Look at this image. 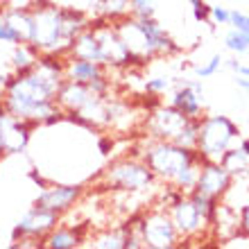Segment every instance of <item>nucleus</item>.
<instances>
[{
	"mask_svg": "<svg viewBox=\"0 0 249 249\" xmlns=\"http://www.w3.org/2000/svg\"><path fill=\"white\" fill-rule=\"evenodd\" d=\"M157 2L159 0H131V16H138V18L157 16Z\"/></svg>",
	"mask_w": 249,
	"mask_h": 249,
	"instance_id": "nucleus-28",
	"label": "nucleus"
},
{
	"mask_svg": "<svg viewBox=\"0 0 249 249\" xmlns=\"http://www.w3.org/2000/svg\"><path fill=\"white\" fill-rule=\"evenodd\" d=\"M240 141V127L229 116H202L195 150L204 161H220L229 147Z\"/></svg>",
	"mask_w": 249,
	"mask_h": 249,
	"instance_id": "nucleus-4",
	"label": "nucleus"
},
{
	"mask_svg": "<svg viewBox=\"0 0 249 249\" xmlns=\"http://www.w3.org/2000/svg\"><path fill=\"white\" fill-rule=\"evenodd\" d=\"M127 243H129V229L124 222L120 227H107L95 233H89L86 238V245L95 249H127Z\"/></svg>",
	"mask_w": 249,
	"mask_h": 249,
	"instance_id": "nucleus-18",
	"label": "nucleus"
},
{
	"mask_svg": "<svg viewBox=\"0 0 249 249\" xmlns=\"http://www.w3.org/2000/svg\"><path fill=\"white\" fill-rule=\"evenodd\" d=\"M224 46H227V50H231V53H236V54L249 53V34L238 32V30L231 27L229 32H227V36H224Z\"/></svg>",
	"mask_w": 249,
	"mask_h": 249,
	"instance_id": "nucleus-25",
	"label": "nucleus"
},
{
	"mask_svg": "<svg viewBox=\"0 0 249 249\" xmlns=\"http://www.w3.org/2000/svg\"><path fill=\"white\" fill-rule=\"evenodd\" d=\"M100 16L107 20H118L131 14V0H98Z\"/></svg>",
	"mask_w": 249,
	"mask_h": 249,
	"instance_id": "nucleus-22",
	"label": "nucleus"
},
{
	"mask_svg": "<svg viewBox=\"0 0 249 249\" xmlns=\"http://www.w3.org/2000/svg\"><path fill=\"white\" fill-rule=\"evenodd\" d=\"M224 64L229 66V68H231V71H233V72H238V68H240V61H238L236 57H233V59H227V61H224Z\"/></svg>",
	"mask_w": 249,
	"mask_h": 249,
	"instance_id": "nucleus-36",
	"label": "nucleus"
},
{
	"mask_svg": "<svg viewBox=\"0 0 249 249\" xmlns=\"http://www.w3.org/2000/svg\"><path fill=\"white\" fill-rule=\"evenodd\" d=\"M7 79H9V75H7V72H0V98H2V91H5Z\"/></svg>",
	"mask_w": 249,
	"mask_h": 249,
	"instance_id": "nucleus-37",
	"label": "nucleus"
},
{
	"mask_svg": "<svg viewBox=\"0 0 249 249\" xmlns=\"http://www.w3.org/2000/svg\"><path fill=\"white\" fill-rule=\"evenodd\" d=\"M236 75H243V77H249V66L240 64V68H238V72H236Z\"/></svg>",
	"mask_w": 249,
	"mask_h": 249,
	"instance_id": "nucleus-38",
	"label": "nucleus"
},
{
	"mask_svg": "<svg viewBox=\"0 0 249 249\" xmlns=\"http://www.w3.org/2000/svg\"><path fill=\"white\" fill-rule=\"evenodd\" d=\"M61 222V215L54 213V211H48L43 206H36L34 204L30 211H25L20 220L16 222L12 231V240H41L50 233V231Z\"/></svg>",
	"mask_w": 249,
	"mask_h": 249,
	"instance_id": "nucleus-9",
	"label": "nucleus"
},
{
	"mask_svg": "<svg viewBox=\"0 0 249 249\" xmlns=\"http://www.w3.org/2000/svg\"><path fill=\"white\" fill-rule=\"evenodd\" d=\"M66 57H72V59L100 61V43H98L95 32H93L91 23H89V27H84V30L72 39V43H71V48H68V54H66Z\"/></svg>",
	"mask_w": 249,
	"mask_h": 249,
	"instance_id": "nucleus-19",
	"label": "nucleus"
},
{
	"mask_svg": "<svg viewBox=\"0 0 249 249\" xmlns=\"http://www.w3.org/2000/svg\"><path fill=\"white\" fill-rule=\"evenodd\" d=\"M199 120L202 118H188L186 124L181 127V131L177 134V138L172 143L184 145V147H195L197 145V134H199Z\"/></svg>",
	"mask_w": 249,
	"mask_h": 249,
	"instance_id": "nucleus-24",
	"label": "nucleus"
},
{
	"mask_svg": "<svg viewBox=\"0 0 249 249\" xmlns=\"http://www.w3.org/2000/svg\"><path fill=\"white\" fill-rule=\"evenodd\" d=\"M224 66V59H222V54H213L209 61H204V64L195 66V75L199 79H206V77H213L220 68Z\"/></svg>",
	"mask_w": 249,
	"mask_h": 249,
	"instance_id": "nucleus-27",
	"label": "nucleus"
},
{
	"mask_svg": "<svg viewBox=\"0 0 249 249\" xmlns=\"http://www.w3.org/2000/svg\"><path fill=\"white\" fill-rule=\"evenodd\" d=\"M98 150H100V154H102V157H109V154H111V150H113L111 134H102V136L98 138Z\"/></svg>",
	"mask_w": 249,
	"mask_h": 249,
	"instance_id": "nucleus-33",
	"label": "nucleus"
},
{
	"mask_svg": "<svg viewBox=\"0 0 249 249\" xmlns=\"http://www.w3.org/2000/svg\"><path fill=\"white\" fill-rule=\"evenodd\" d=\"M168 213H170L172 222H175L179 236H181V247L211 236L209 222L202 217V213L197 211V206L193 204V199L188 195H184L179 202L172 204L170 209H168Z\"/></svg>",
	"mask_w": 249,
	"mask_h": 249,
	"instance_id": "nucleus-8",
	"label": "nucleus"
},
{
	"mask_svg": "<svg viewBox=\"0 0 249 249\" xmlns=\"http://www.w3.org/2000/svg\"><path fill=\"white\" fill-rule=\"evenodd\" d=\"M231 177L227 168H224L220 161H204L202 168H199V177H197V184H195V193L199 195H206L211 199H222L227 195V190H229Z\"/></svg>",
	"mask_w": 249,
	"mask_h": 249,
	"instance_id": "nucleus-11",
	"label": "nucleus"
},
{
	"mask_svg": "<svg viewBox=\"0 0 249 249\" xmlns=\"http://www.w3.org/2000/svg\"><path fill=\"white\" fill-rule=\"evenodd\" d=\"M202 163H204V161H202ZM202 163L186 165L184 170H181L177 177L172 179V186H175L177 190H181L184 195L193 193V190H195V184H197V177H199V168H202Z\"/></svg>",
	"mask_w": 249,
	"mask_h": 249,
	"instance_id": "nucleus-23",
	"label": "nucleus"
},
{
	"mask_svg": "<svg viewBox=\"0 0 249 249\" xmlns=\"http://www.w3.org/2000/svg\"><path fill=\"white\" fill-rule=\"evenodd\" d=\"M0 43H5V46H16V43H20L18 36H16V32L12 30V25L2 18V14H0Z\"/></svg>",
	"mask_w": 249,
	"mask_h": 249,
	"instance_id": "nucleus-30",
	"label": "nucleus"
},
{
	"mask_svg": "<svg viewBox=\"0 0 249 249\" xmlns=\"http://www.w3.org/2000/svg\"><path fill=\"white\" fill-rule=\"evenodd\" d=\"M190 7H193V18L197 23H206L211 18V7L204 0H195V2H190Z\"/></svg>",
	"mask_w": 249,
	"mask_h": 249,
	"instance_id": "nucleus-31",
	"label": "nucleus"
},
{
	"mask_svg": "<svg viewBox=\"0 0 249 249\" xmlns=\"http://www.w3.org/2000/svg\"><path fill=\"white\" fill-rule=\"evenodd\" d=\"M12 57H9V66L12 72H27L30 68H34V64L39 61V50L32 43H16L12 46Z\"/></svg>",
	"mask_w": 249,
	"mask_h": 249,
	"instance_id": "nucleus-20",
	"label": "nucleus"
},
{
	"mask_svg": "<svg viewBox=\"0 0 249 249\" xmlns=\"http://www.w3.org/2000/svg\"><path fill=\"white\" fill-rule=\"evenodd\" d=\"M27 177H30V181H34V184L39 186V188H46V186L50 184V181H48V179L43 177V175H41V172L36 170V168H32V170L27 172Z\"/></svg>",
	"mask_w": 249,
	"mask_h": 249,
	"instance_id": "nucleus-34",
	"label": "nucleus"
},
{
	"mask_svg": "<svg viewBox=\"0 0 249 249\" xmlns=\"http://www.w3.org/2000/svg\"><path fill=\"white\" fill-rule=\"evenodd\" d=\"M86 188L82 184H48L46 188H41L34 204L43 206L48 211H54V213H59L64 217L66 213H71L82 202Z\"/></svg>",
	"mask_w": 249,
	"mask_h": 249,
	"instance_id": "nucleus-10",
	"label": "nucleus"
},
{
	"mask_svg": "<svg viewBox=\"0 0 249 249\" xmlns=\"http://www.w3.org/2000/svg\"><path fill=\"white\" fill-rule=\"evenodd\" d=\"M30 12L34 18L32 46L39 53H53L66 57L72 39L66 30L64 7H59L53 0H34L30 2Z\"/></svg>",
	"mask_w": 249,
	"mask_h": 249,
	"instance_id": "nucleus-2",
	"label": "nucleus"
},
{
	"mask_svg": "<svg viewBox=\"0 0 249 249\" xmlns=\"http://www.w3.org/2000/svg\"><path fill=\"white\" fill-rule=\"evenodd\" d=\"M95 93L91 91L89 84H82V82H72V79H64V84L59 86L57 91V107H59L64 113H72L82 109V107L93 98Z\"/></svg>",
	"mask_w": 249,
	"mask_h": 249,
	"instance_id": "nucleus-14",
	"label": "nucleus"
},
{
	"mask_svg": "<svg viewBox=\"0 0 249 249\" xmlns=\"http://www.w3.org/2000/svg\"><path fill=\"white\" fill-rule=\"evenodd\" d=\"M229 14L231 9H227V7H211V18L215 25H229Z\"/></svg>",
	"mask_w": 249,
	"mask_h": 249,
	"instance_id": "nucleus-32",
	"label": "nucleus"
},
{
	"mask_svg": "<svg viewBox=\"0 0 249 249\" xmlns=\"http://www.w3.org/2000/svg\"><path fill=\"white\" fill-rule=\"evenodd\" d=\"M7 116V113H5ZM5 157V145H2V123H0V159Z\"/></svg>",
	"mask_w": 249,
	"mask_h": 249,
	"instance_id": "nucleus-39",
	"label": "nucleus"
},
{
	"mask_svg": "<svg viewBox=\"0 0 249 249\" xmlns=\"http://www.w3.org/2000/svg\"><path fill=\"white\" fill-rule=\"evenodd\" d=\"M184 2H195V0H184Z\"/></svg>",
	"mask_w": 249,
	"mask_h": 249,
	"instance_id": "nucleus-40",
	"label": "nucleus"
},
{
	"mask_svg": "<svg viewBox=\"0 0 249 249\" xmlns=\"http://www.w3.org/2000/svg\"><path fill=\"white\" fill-rule=\"evenodd\" d=\"M91 27L95 36H98V43H100V64L107 66L109 71L118 72V71H129L134 68V57L129 54V50L124 48V43L120 41L118 32H116V27H113L111 20L98 18L91 20Z\"/></svg>",
	"mask_w": 249,
	"mask_h": 249,
	"instance_id": "nucleus-6",
	"label": "nucleus"
},
{
	"mask_svg": "<svg viewBox=\"0 0 249 249\" xmlns=\"http://www.w3.org/2000/svg\"><path fill=\"white\" fill-rule=\"evenodd\" d=\"M141 238L147 249H175L181 247V236L172 222L170 213L163 206H150L141 211Z\"/></svg>",
	"mask_w": 249,
	"mask_h": 249,
	"instance_id": "nucleus-5",
	"label": "nucleus"
},
{
	"mask_svg": "<svg viewBox=\"0 0 249 249\" xmlns=\"http://www.w3.org/2000/svg\"><path fill=\"white\" fill-rule=\"evenodd\" d=\"M89 222L82 224H64L61 220L46 238H43V247L48 249H77L86 243L89 238Z\"/></svg>",
	"mask_w": 249,
	"mask_h": 249,
	"instance_id": "nucleus-13",
	"label": "nucleus"
},
{
	"mask_svg": "<svg viewBox=\"0 0 249 249\" xmlns=\"http://www.w3.org/2000/svg\"><path fill=\"white\" fill-rule=\"evenodd\" d=\"M2 18L12 25V30L16 32L20 43H32V34H34V18L27 7H0Z\"/></svg>",
	"mask_w": 249,
	"mask_h": 249,
	"instance_id": "nucleus-17",
	"label": "nucleus"
},
{
	"mask_svg": "<svg viewBox=\"0 0 249 249\" xmlns=\"http://www.w3.org/2000/svg\"><path fill=\"white\" fill-rule=\"evenodd\" d=\"M220 163L227 168L231 177H249V157L238 147V143L224 152Z\"/></svg>",
	"mask_w": 249,
	"mask_h": 249,
	"instance_id": "nucleus-21",
	"label": "nucleus"
},
{
	"mask_svg": "<svg viewBox=\"0 0 249 249\" xmlns=\"http://www.w3.org/2000/svg\"><path fill=\"white\" fill-rule=\"evenodd\" d=\"M238 147L249 157V138H240V141H238Z\"/></svg>",
	"mask_w": 249,
	"mask_h": 249,
	"instance_id": "nucleus-35",
	"label": "nucleus"
},
{
	"mask_svg": "<svg viewBox=\"0 0 249 249\" xmlns=\"http://www.w3.org/2000/svg\"><path fill=\"white\" fill-rule=\"evenodd\" d=\"M175 86V77H168V75H154V77H147L145 79V93H150V95H163L168 93Z\"/></svg>",
	"mask_w": 249,
	"mask_h": 249,
	"instance_id": "nucleus-26",
	"label": "nucleus"
},
{
	"mask_svg": "<svg viewBox=\"0 0 249 249\" xmlns=\"http://www.w3.org/2000/svg\"><path fill=\"white\" fill-rule=\"evenodd\" d=\"M113 71H109L107 66L100 61H89V59H72L66 57V79L72 82H82V84H91L100 77H109Z\"/></svg>",
	"mask_w": 249,
	"mask_h": 249,
	"instance_id": "nucleus-16",
	"label": "nucleus"
},
{
	"mask_svg": "<svg viewBox=\"0 0 249 249\" xmlns=\"http://www.w3.org/2000/svg\"><path fill=\"white\" fill-rule=\"evenodd\" d=\"M100 181L107 190L123 193V195H134V193H143L150 186H154L157 177L143 163V159L138 154H131V157L113 159L111 163L100 172Z\"/></svg>",
	"mask_w": 249,
	"mask_h": 249,
	"instance_id": "nucleus-3",
	"label": "nucleus"
},
{
	"mask_svg": "<svg viewBox=\"0 0 249 249\" xmlns=\"http://www.w3.org/2000/svg\"><path fill=\"white\" fill-rule=\"evenodd\" d=\"M229 25L233 27V30H238V32L249 34V14L238 12V9H231V14H229Z\"/></svg>",
	"mask_w": 249,
	"mask_h": 249,
	"instance_id": "nucleus-29",
	"label": "nucleus"
},
{
	"mask_svg": "<svg viewBox=\"0 0 249 249\" xmlns=\"http://www.w3.org/2000/svg\"><path fill=\"white\" fill-rule=\"evenodd\" d=\"M136 154L143 159V163L150 168L152 175L161 184H172V179L186 165L204 161L195 147H184V145H177L172 141H157V138L147 136L141 141V147L136 150Z\"/></svg>",
	"mask_w": 249,
	"mask_h": 249,
	"instance_id": "nucleus-1",
	"label": "nucleus"
},
{
	"mask_svg": "<svg viewBox=\"0 0 249 249\" xmlns=\"http://www.w3.org/2000/svg\"><path fill=\"white\" fill-rule=\"evenodd\" d=\"M188 116L179 111L177 107L172 105H161L147 109V116L143 118L141 127H143V136L157 138V141H175L177 134L181 131V127L186 124Z\"/></svg>",
	"mask_w": 249,
	"mask_h": 249,
	"instance_id": "nucleus-7",
	"label": "nucleus"
},
{
	"mask_svg": "<svg viewBox=\"0 0 249 249\" xmlns=\"http://www.w3.org/2000/svg\"><path fill=\"white\" fill-rule=\"evenodd\" d=\"M2 123V145H5V157L9 154H23L27 150V145L32 141V131L34 124L25 123V120H18L14 116H2L0 118Z\"/></svg>",
	"mask_w": 249,
	"mask_h": 249,
	"instance_id": "nucleus-12",
	"label": "nucleus"
},
{
	"mask_svg": "<svg viewBox=\"0 0 249 249\" xmlns=\"http://www.w3.org/2000/svg\"><path fill=\"white\" fill-rule=\"evenodd\" d=\"M175 91L170 95V105L177 107L179 111L188 118H202L204 116V93H197L193 86L181 82H175Z\"/></svg>",
	"mask_w": 249,
	"mask_h": 249,
	"instance_id": "nucleus-15",
	"label": "nucleus"
}]
</instances>
